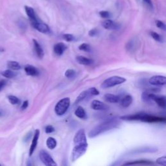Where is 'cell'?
<instances>
[{"instance_id":"3957f363","label":"cell","mask_w":166,"mask_h":166,"mask_svg":"<svg viewBox=\"0 0 166 166\" xmlns=\"http://www.w3.org/2000/svg\"><path fill=\"white\" fill-rule=\"evenodd\" d=\"M70 106V99L69 97H64L60 99L55 106V112L57 116H62L67 112Z\"/></svg>"},{"instance_id":"d6986e66","label":"cell","mask_w":166,"mask_h":166,"mask_svg":"<svg viewBox=\"0 0 166 166\" xmlns=\"http://www.w3.org/2000/svg\"><path fill=\"white\" fill-rule=\"evenodd\" d=\"M76 60L79 64L84 66H90L94 63V60L87 58L84 56H77L76 57Z\"/></svg>"},{"instance_id":"e0dca14e","label":"cell","mask_w":166,"mask_h":166,"mask_svg":"<svg viewBox=\"0 0 166 166\" xmlns=\"http://www.w3.org/2000/svg\"><path fill=\"white\" fill-rule=\"evenodd\" d=\"M102 25L106 29L117 30L119 29V25L117 23L114 22L111 20H106L102 23Z\"/></svg>"},{"instance_id":"4dcf8cb0","label":"cell","mask_w":166,"mask_h":166,"mask_svg":"<svg viewBox=\"0 0 166 166\" xmlns=\"http://www.w3.org/2000/svg\"><path fill=\"white\" fill-rule=\"evenodd\" d=\"M150 34H151V36L152 37V38L154 40H155L156 41L159 42H162V37L160 36V35H159V34H158L157 33L154 32V31H151Z\"/></svg>"},{"instance_id":"7a4b0ae2","label":"cell","mask_w":166,"mask_h":166,"mask_svg":"<svg viewBox=\"0 0 166 166\" xmlns=\"http://www.w3.org/2000/svg\"><path fill=\"white\" fill-rule=\"evenodd\" d=\"M120 119L125 121H140L147 123H165L166 118L164 117H158L145 113H138L132 115L123 116Z\"/></svg>"},{"instance_id":"603a6c76","label":"cell","mask_w":166,"mask_h":166,"mask_svg":"<svg viewBox=\"0 0 166 166\" xmlns=\"http://www.w3.org/2000/svg\"><path fill=\"white\" fill-rule=\"evenodd\" d=\"M25 10L27 15L28 16L30 20H37L35 10H34V9L32 7H29V6H25Z\"/></svg>"},{"instance_id":"74e56055","label":"cell","mask_w":166,"mask_h":166,"mask_svg":"<svg viewBox=\"0 0 166 166\" xmlns=\"http://www.w3.org/2000/svg\"><path fill=\"white\" fill-rule=\"evenodd\" d=\"M143 2H144V3H145L146 5H147L148 7L150 9H153V5H152L151 0H143Z\"/></svg>"},{"instance_id":"4fadbf2b","label":"cell","mask_w":166,"mask_h":166,"mask_svg":"<svg viewBox=\"0 0 166 166\" xmlns=\"http://www.w3.org/2000/svg\"><path fill=\"white\" fill-rule=\"evenodd\" d=\"M154 163L149 160H139L123 164V165H154Z\"/></svg>"},{"instance_id":"d590c367","label":"cell","mask_w":166,"mask_h":166,"mask_svg":"<svg viewBox=\"0 0 166 166\" xmlns=\"http://www.w3.org/2000/svg\"><path fill=\"white\" fill-rule=\"evenodd\" d=\"M156 26L160 28V29H161L162 30H165V25L164 22H162V21H160V20H156Z\"/></svg>"},{"instance_id":"ac0fdd59","label":"cell","mask_w":166,"mask_h":166,"mask_svg":"<svg viewBox=\"0 0 166 166\" xmlns=\"http://www.w3.org/2000/svg\"><path fill=\"white\" fill-rule=\"evenodd\" d=\"M33 44H34V48H35L37 55L38 56V58L42 59L44 56V52L43 48H42L41 44L38 42L37 40L33 39Z\"/></svg>"},{"instance_id":"4316f807","label":"cell","mask_w":166,"mask_h":166,"mask_svg":"<svg viewBox=\"0 0 166 166\" xmlns=\"http://www.w3.org/2000/svg\"><path fill=\"white\" fill-rule=\"evenodd\" d=\"M151 96H152V93L150 92H144L141 95V99L142 101L145 102H149L152 101L151 99Z\"/></svg>"},{"instance_id":"8992f818","label":"cell","mask_w":166,"mask_h":166,"mask_svg":"<svg viewBox=\"0 0 166 166\" xmlns=\"http://www.w3.org/2000/svg\"><path fill=\"white\" fill-rule=\"evenodd\" d=\"M99 94V91L97 90L95 88H90L88 90L83 91V92L79 94V95L77 97L75 100V104H78L81 101L85 100L88 97L94 95H98Z\"/></svg>"},{"instance_id":"cb8c5ba5","label":"cell","mask_w":166,"mask_h":166,"mask_svg":"<svg viewBox=\"0 0 166 166\" xmlns=\"http://www.w3.org/2000/svg\"><path fill=\"white\" fill-rule=\"evenodd\" d=\"M57 142L56 140L53 138V137H49L46 140V145L48 149L51 150H53L56 147Z\"/></svg>"},{"instance_id":"60d3db41","label":"cell","mask_w":166,"mask_h":166,"mask_svg":"<svg viewBox=\"0 0 166 166\" xmlns=\"http://www.w3.org/2000/svg\"><path fill=\"white\" fill-rule=\"evenodd\" d=\"M2 116V113L0 112V116Z\"/></svg>"},{"instance_id":"7c38bea8","label":"cell","mask_w":166,"mask_h":166,"mask_svg":"<svg viewBox=\"0 0 166 166\" xmlns=\"http://www.w3.org/2000/svg\"><path fill=\"white\" fill-rule=\"evenodd\" d=\"M91 108L94 110H105L108 109V106L100 101L94 100L91 102Z\"/></svg>"},{"instance_id":"52a82bcc","label":"cell","mask_w":166,"mask_h":166,"mask_svg":"<svg viewBox=\"0 0 166 166\" xmlns=\"http://www.w3.org/2000/svg\"><path fill=\"white\" fill-rule=\"evenodd\" d=\"M39 158L41 162L47 166H56L57 164L50 154L44 150L41 151L39 153Z\"/></svg>"},{"instance_id":"f546056e","label":"cell","mask_w":166,"mask_h":166,"mask_svg":"<svg viewBox=\"0 0 166 166\" xmlns=\"http://www.w3.org/2000/svg\"><path fill=\"white\" fill-rule=\"evenodd\" d=\"M79 49L81 51H86V52H90L91 51L90 45L88 44H86V43H83V44L80 45L79 46Z\"/></svg>"},{"instance_id":"6da1fadb","label":"cell","mask_w":166,"mask_h":166,"mask_svg":"<svg viewBox=\"0 0 166 166\" xmlns=\"http://www.w3.org/2000/svg\"><path fill=\"white\" fill-rule=\"evenodd\" d=\"M120 122L118 119H110L97 125L94 128L90 130L88 134V137L90 138H95L102 133L113 129L117 128L119 125Z\"/></svg>"},{"instance_id":"ab89813d","label":"cell","mask_w":166,"mask_h":166,"mask_svg":"<svg viewBox=\"0 0 166 166\" xmlns=\"http://www.w3.org/2000/svg\"><path fill=\"white\" fill-rule=\"evenodd\" d=\"M29 106V101H24V102H23V104L21 105V110H25L26 108L28 107Z\"/></svg>"},{"instance_id":"836d02e7","label":"cell","mask_w":166,"mask_h":166,"mask_svg":"<svg viewBox=\"0 0 166 166\" xmlns=\"http://www.w3.org/2000/svg\"><path fill=\"white\" fill-rule=\"evenodd\" d=\"M99 15L102 18H108L110 17V13L106 10H102L99 12Z\"/></svg>"},{"instance_id":"2e32d148","label":"cell","mask_w":166,"mask_h":166,"mask_svg":"<svg viewBox=\"0 0 166 166\" xmlns=\"http://www.w3.org/2000/svg\"><path fill=\"white\" fill-rule=\"evenodd\" d=\"M24 70L29 76L37 77L39 75V71L37 68L32 65H26L24 67Z\"/></svg>"},{"instance_id":"30bf717a","label":"cell","mask_w":166,"mask_h":166,"mask_svg":"<svg viewBox=\"0 0 166 166\" xmlns=\"http://www.w3.org/2000/svg\"><path fill=\"white\" fill-rule=\"evenodd\" d=\"M149 83L153 86H162L166 84V77L162 75L152 76L149 80Z\"/></svg>"},{"instance_id":"f35d334b","label":"cell","mask_w":166,"mask_h":166,"mask_svg":"<svg viewBox=\"0 0 166 166\" xmlns=\"http://www.w3.org/2000/svg\"><path fill=\"white\" fill-rule=\"evenodd\" d=\"M7 84V81H5V80H1L0 81V91H1L3 88L6 86Z\"/></svg>"},{"instance_id":"277c9868","label":"cell","mask_w":166,"mask_h":166,"mask_svg":"<svg viewBox=\"0 0 166 166\" xmlns=\"http://www.w3.org/2000/svg\"><path fill=\"white\" fill-rule=\"evenodd\" d=\"M126 81V79L119 76H112L106 79L102 82L101 87L102 89L110 88L114 87H116L117 85L121 84Z\"/></svg>"},{"instance_id":"8fae6325","label":"cell","mask_w":166,"mask_h":166,"mask_svg":"<svg viewBox=\"0 0 166 166\" xmlns=\"http://www.w3.org/2000/svg\"><path fill=\"white\" fill-rule=\"evenodd\" d=\"M39 136H40V130L37 129L35 132V134H34L33 138L32 140L31 145L30 147V149H29V156H31L33 155V154L34 153V152H35L36 148L37 147Z\"/></svg>"},{"instance_id":"5bb4252c","label":"cell","mask_w":166,"mask_h":166,"mask_svg":"<svg viewBox=\"0 0 166 166\" xmlns=\"http://www.w3.org/2000/svg\"><path fill=\"white\" fill-rule=\"evenodd\" d=\"M68 47L66 46V45L62 42L60 43H57L56 44L54 47H53V51L55 53L57 56H61L63 55V53H64V51L67 49Z\"/></svg>"},{"instance_id":"1f68e13d","label":"cell","mask_w":166,"mask_h":166,"mask_svg":"<svg viewBox=\"0 0 166 166\" xmlns=\"http://www.w3.org/2000/svg\"><path fill=\"white\" fill-rule=\"evenodd\" d=\"M62 37L64 38V41L69 42L73 41L74 39H75V37H73V35H71V34H64Z\"/></svg>"},{"instance_id":"d6a6232c","label":"cell","mask_w":166,"mask_h":166,"mask_svg":"<svg viewBox=\"0 0 166 166\" xmlns=\"http://www.w3.org/2000/svg\"><path fill=\"white\" fill-rule=\"evenodd\" d=\"M156 164L163 165V166H165L166 165V156H164L158 158L156 160Z\"/></svg>"},{"instance_id":"e575fe53","label":"cell","mask_w":166,"mask_h":166,"mask_svg":"<svg viewBox=\"0 0 166 166\" xmlns=\"http://www.w3.org/2000/svg\"><path fill=\"white\" fill-rule=\"evenodd\" d=\"M45 133L50 134L55 132V128L53 127L52 125H48L45 128Z\"/></svg>"},{"instance_id":"9a60e30c","label":"cell","mask_w":166,"mask_h":166,"mask_svg":"<svg viewBox=\"0 0 166 166\" xmlns=\"http://www.w3.org/2000/svg\"><path fill=\"white\" fill-rule=\"evenodd\" d=\"M151 99L152 101L155 102L160 107L162 108H165V97L164 96H158L154 94H152Z\"/></svg>"},{"instance_id":"d4e9b609","label":"cell","mask_w":166,"mask_h":166,"mask_svg":"<svg viewBox=\"0 0 166 166\" xmlns=\"http://www.w3.org/2000/svg\"><path fill=\"white\" fill-rule=\"evenodd\" d=\"M7 67L13 70H19L21 69V66L16 61H9L7 62Z\"/></svg>"},{"instance_id":"5b68a950","label":"cell","mask_w":166,"mask_h":166,"mask_svg":"<svg viewBox=\"0 0 166 166\" xmlns=\"http://www.w3.org/2000/svg\"><path fill=\"white\" fill-rule=\"evenodd\" d=\"M88 146V145H75L71 154V162H75L80 157L83 156L87 152Z\"/></svg>"},{"instance_id":"ba28073f","label":"cell","mask_w":166,"mask_h":166,"mask_svg":"<svg viewBox=\"0 0 166 166\" xmlns=\"http://www.w3.org/2000/svg\"><path fill=\"white\" fill-rule=\"evenodd\" d=\"M74 145H88L87 136L84 129H79L74 136Z\"/></svg>"},{"instance_id":"83f0119b","label":"cell","mask_w":166,"mask_h":166,"mask_svg":"<svg viewBox=\"0 0 166 166\" xmlns=\"http://www.w3.org/2000/svg\"><path fill=\"white\" fill-rule=\"evenodd\" d=\"M65 77L70 79H75L76 77V71L74 70H71V69L68 70L65 72Z\"/></svg>"},{"instance_id":"ffe728a7","label":"cell","mask_w":166,"mask_h":166,"mask_svg":"<svg viewBox=\"0 0 166 166\" xmlns=\"http://www.w3.org/2000/svg\"><path fill=\"white\" fill-rule=\"evenodd\" d=\"M104 99L108 102L111 103H118L120 101V97L112 94H106L104 95Z\"/></svg>"},{"instance_id":"8d00e7d4","label":"cell","mask_w":166,"mask_h":166,"mask_svg":"<svg viewBox=\"0 0 166 166\" xmlns=\"http://www.w3.org/2000/svg\"><path fill=\"white\" fill-rule=\"evenodd\" d=\"M97 34H98V31H97L96 29H91L88 33V35L91 37H95Z\"/></svg>"},{"instance_id":"9c48e42d","label":"cell","mask_w":166,"mask_h":166,"mask_svg":"<svg viewBox=\"0 0 166 166\" xmlns=\"http://www.w3.org/2000/svg\"><path fill=\"white\" fill-rule=\"evenodd\" d=\"M31 23L32 26L39 32L42 33H48L50 31V29L47 24L39 22L38 20H31Z\"/></svg>"},{"instance_id":"7402d4cb","label":"cell","mask_w":166,"mask_h":166,"mask_svg":"<svg viewBox=\"0 0 166 166\" xmlns=\"http://www.w3.org/2000/svg\"><path fill=\"white\" fill-rule=\"evenodd\" d=\"M75 115L77 118H79L80 119H85L87 118V112H86L84 108L81 106H78L77 109L75 110Z\"/></svg>"},{"instance_id":"44dd1931","label":"cell","mask_w":166,"mask_h":166,"mask_svg":"<svg viewBox=\"0 0 166 166\" xmlns=\"http://www.w3.org/2000/svg\"><path fill=\"white\" fill-rule=\"evenodd\" d=\"M133 101V98L132 95H127L125 96L121 101V105L124 108L129 107Z\"/></svg>"},{"instance_id":"f1b7e54d","label":"cell","mask_w":166,"mask_h":166,"mask_svg":"<svg viewBox=\"0 0 166 166\" xmlns=\"http://www.w3.org/2000/svg\"><path fill=\"white\" fill-rule=\"evenodd\" d=\"M8 100L10 102V104L12 105H18L20 102V100L18 98V97L14 95H9L8 96Z\"/></svg>"},{"instance_id":"484cf974","label":"cell","mask_w":166,"mask_h":166,"mask_svg":"<svg viewBox=\"0 0 166 166\" xmlns=\"http://www.w3.org/2000/svg\"><path fill=\"white\" fill-rule=\"evenodd\" d=\"M2 75L3 77H6V78H8V79H12V78L15 77L17 75V74H16L15 72H14L13 71H12V70H5V71H2Z\"/></svg>"}]
</instances>
